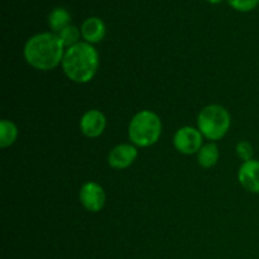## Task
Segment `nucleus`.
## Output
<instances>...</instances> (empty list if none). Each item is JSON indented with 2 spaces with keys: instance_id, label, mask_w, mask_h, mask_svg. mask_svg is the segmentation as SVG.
<instances>
[{
  "instance_id": "obj_1",
  "label": "nucleus",
  "mask_w": 259,
  "mask_h": 259,
  "mask_svg": "<svg viewBox=\"0 0 259 259\" xmlns=\"http://www.w3.org/2000/svg\"><path fill=\"white\" fill-rule=\"evenodd\" d=\"M63 46L60 37L53 33H40L30 38L24 47V57L32 67L48 71L63 60Z\"/></svg>"
},
{
  "instance_id": "obj_2",
  "label": "nucleus",
  "mask_w": 259,
  "mask_h": 259,
  "mask_svg": "<svg viewBox=\"0 0 259 259\" xmlns=\"http://www.w3.org/2000/svg\"><path fill=\"white\" fill-rule=\"evenodd\" d=\"M62 67L70 80L78 83L89 82L98 71L99 55L90 43L80 42L67 48Z\"/></svg>"
},
{
  "instance_id": "obj_3",
  "label": "nucleus",
  "mask_w": 259,
  "mask_h": 259,
  "mask_svg": "<svg viewBox=\"0 0 259 259\" xmlns=\"http://www.w3.org/2000/svg\"><path fill=\"white\" fill-rule=\"evenodd\" d=\"M162 133L161 119L157 114L143 110L129 124V138L136 146L149 147L156 143Z\"/></svg>"
},
{
  "instance_id": "obj_4",
  "label": "nucleus",
  "mask_w": 259,
  "mask_h": 259,
  "mask_svg": "<svg viewBox=\"0 0 259 259\" xmlns=\"http://www.w3.org/2000/svg\"><path fill=\"white\" fill-rule=\"evenodd\" d=\"M199 131L210 141L222 139L230 128V115L220 105H209L202 109L197 118Z\"/></svg>"
},
{
  "instance_id": "obj_5",
  "label": "nucleus",
  "mask_w": 259,
  "mask_h": 259,
  "mask_svg": "<svg viewBox=\"0 0 259 259\" xmlns=\"http://www.w3.org/2000/svg\"><path fill=\"white\" fill-rule=\"evenodd\" d=\"M174 144L184 154H194L202 148V134L192 126H184L175 134Z\"/></svg>"
},
{
  "instance_id": "obj_6",
  "label": "nucleus",
  "mask_w": 259,
  "mask_h": 259,
  "mask_svg": "<svg viewBox=\"0 0 259 259\" xmlns=\"http://www.w3.org/2000/svg\"><path fill=\"white\" fill-rule=\"evenodd\" d=\"M80 201L89 211H100L105 205L104 189L96 182H88L80 190Z\"/></svg>"
},
{
  "instance_id": "obj_7",
  "label": "nucleus",
  "mask_w": 259,
  "mask_h": 259,
  "mask_svg": "<svg viewBox=\"0 0 259 259\" xmlns=\"http://www.w3.org/2000/svg\"><path fill=\"white\" fill-rule=\"evenodd\" d=\"M81 132L89 138H96L101 136L105 131L106 119L101 111L99 110H89L83 114L80 121Z\"/></svg>"
},
{
  "instance_id": "obj_8",
  "label": "nucleus",
  "mask_w": 259,
  "mask_h": 259,
  "mask_svg": "<svg viewBox=\"0 0 259 259\" xmlns=\"http://www.w3.org/2000/svg\"><path fill=\"white\" fill-rule=\"evenodd\" d=\"M238 179L245 190L259 194V161L250 159L244 162L239 168Z\"/></svg>"
},
{
  "instance_id": "obj_9",
  "label": "nucleus",
  "mask_w": 259,
  "mask_h": 259,
  "mask_svg": "<svg viewBox=\"0 0 259 259\" xmlns=\"http://www.w3.org/2000/svg\"><path fill=\"white\" fill-rule=\"evenodd\" d=\"M137 156H138V151L136 147L132 144H120L110 152L108 161L113 168L123 169L131 166L136 161Z\"/></svg>"
},
{
  "instance_id": "obj_10",
  "label": "nucleus",
  "mask_w": 259,
  "mask_h": 259,
  "mask_svg": "<svg viewBox=\"0 0 259 259\" xmlns=\"http://www.w3.org/2000/svg\"><path fill=\"white\" fill-rule=\"evenodd\" d=\"M81 34L89 43L100 42L105 35V25H104L103 20L96 17L88 18L82 23Z\"/></svg>"
},
{
  "instance_id": "obj_11",
  "label": "nucleus",
  "mask_w": 259,
  "mask_h": 259,
  "mask_svg": "<svg viewBox=\"0 0 259 259\" xmlns=\"http://www.w3.org/2000/svg\"><path fill=\"white\" fill-rule=\"evenodd\" d=\"M219 159V149H218L217 144L209 143L206 146H202V148L199 151L197 154V161L201 167L205 168H210V167L215 166Z\"/></svg>"
},
{
  "instance_id": "obj_12",
  "label": "nucleus",
  "mask_w": 259,
  "mask_h": 259,
  "mask_svg": "<svg viewBox=\"0 0 259 259\" xmlns=\"http://www.w3.org/2000/svg\"><path fill=\"white\" fill-rule=\"evenodd\" d=\"M70 14L66 9L63 8H56L52 13L50 14L48 18V23H50V27L52 28L55 32L60 33L63 28H66L67 25H70Z\"/></svg>"
},
{
  "instance_id": "obj_13",
  "label": "nucleus",
  "mask_w": 259,
  "mask_h": 259,
  "mask_svg": "<svg viewBox=\"0 0 259 259\" xmlns=\"http://www.w3.org/2000/svg\"><path fill=\"white\" fill-rule=\"evenodd\" d=\"M18 137V129L14 123L9 120H2L0 123V146L3 148L12 146Z\"/></svg>"
},
{
  "instance_id": "obj_14",
  "label": "nucleus",
  "mask_w": 259,
  "mask_h": 259,
  "mask_svg": "<svg viewBox=\"0 0 259 259\" xmlns=\"http://www.w3.org/2000/svg\"><path fill=\"white\" fill-rule=\"evenodd\" d=\"M58 37L62 40L63 46L67 48L72 47V46L77 45L78 38H80V30L77 29V27L75 25H67L66 28H63L60 33H58Z\"/></svg>"
},
{
  "instance_id": "obj_15",
  "label": "nucleus",
  "mask_w": 259,
  "mask_h": 259,
  "mask_svg": "<svg viewBox=\"0 0 259 259\" xmlns=\"http://www.w3.org/2000/svg\"><path fill=\"white\" fill-rule=\"evenodd\" d=\"M234 9L239 12H249L258 5L259 0H228Z\"/></svg>"
},
{
  "instance_id": "obj_16",
  "label": "nucleus",
  "mask_w": 259,
  "mask_h": 259,
  "mask_svg": "<svg viewBox=\"0 0 259 259\" xmlns=\"http://www.w3.org/2000/svg\"><path fill=\"white\" fill-rule=\"evenodd\" d=\"M237 153L243 161H250L253 157V148L248 142H240L237 146Z\"/></svg>"
},
{
  "instance_id": "obj_17",
  "label": "nucleus",
  "mask_w": 259,
  "mask_h": 259,
  "mask_svg": "<svg viewBox=\"0 0 259 259\" xmlns=\"http://www.w3.org/2000/svg\"><path fill=\"white\" fill-rule=\"evenodd\" d=\"M210 3H212V4H217V3H219L220 0H209Z\"/></svg>"
}]
</instances>
